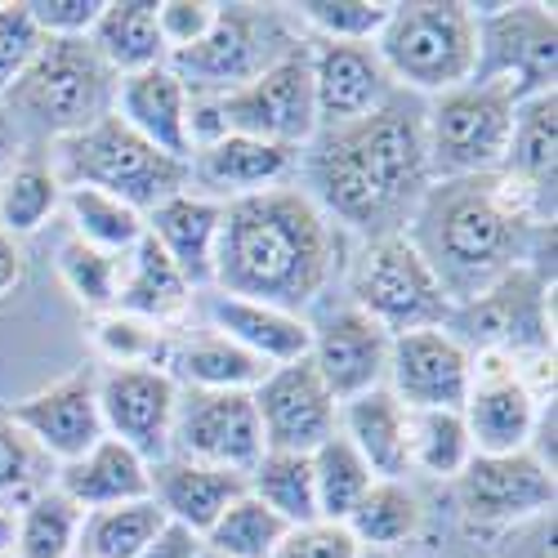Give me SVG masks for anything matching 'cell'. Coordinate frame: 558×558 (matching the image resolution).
Wrapping results in <instances>:
<instances>
[{
	"label": "cell",
	"mask_w": 558,
	"mask_h": 558,
	"mask_svg": "<svg viewBox=\"0 0 558 558\" xmlns=\"http://www.w3.org/2000/svg\"><path fill=\"white\" fill-rule=\"evenodd\" d=\"M5 415L50 460H63V464L81 460L89 447L108 438L99 415V366H81L59 385L40 389L23 402H10Z\"/></svg>",
	"instance_id": "cell-17"
},
{
	"label": "cell",
	"mask_w": 558,
	"mask_h": 558,
	"mask_svg": "<svg viewBox=\"0 0 558 558\" xmlns=\"http://www.w3.org/2000/svg\"><path fill=\"white\" fill-rule=\"evenodd\" d=\"M541 202L545 197L523 189L505 170L474 179H442L429 183L421 206L411 210L407 242L434 268L442 295L456 308L478 300L505 272L523 268L519 255L527 232L536 228L532 206Z\"/></svg>",
	"instance_id": "cell-3"
},
{
	"label": "cell",
	"mask_w": 558,
	"mask_h": 558,
	"mask_svg": "<svg viewBox=\"0 0 558 558\" xmlns=\"http://www.w3.org/2000/svg\"><path fill=\"white\" fill-rule=\"evenodd\" d=\"M500 170L519 179L536 197H554V170H558V95H536L514 104V125H509V148Z\"/></svg>",
	"instance_id": "cell-32"
},
{
	"label": "cell",
	"mask_w": 558,
	"mask_h": 558,
	"mask_svg": "<svg viewBox=\"0 0 558 558\" xmlns=\"http://www.w3.org/2000/svg\"><path fill=\"white\" fill-rule=\"evenodd\" d=\"M5 148H10V134H5V121H0V157H5Z\"/></svg>",
	"instance_id": "cell-53"
},
{
	"label": "cell",
	"mask_w": 558,
	"mask_h": 558,
	"mask_svg": "<svg viewBox=\"0 0 558 558\" xmlns=\"http://www.w3.org/2000/svg\"><path fill=\"white\" fill-rule=\"evenodd\" d=\"M148 238L170 255V264L183 272L193 291L215 282V251H219V223L223 202L202 193H174L161 206L144 215Z\"/></svg>",
	"instance_id": "cell-23"
},
{
	"label": "cell",
	"mask_w": 558,
	"mask_h": 558,
	"mask_svg": "<svg viewBox=\"0 0 558 558\" xmlns=\"http://www.w3.org/2000/svg\"><path fill=\"white\" fill-rule=\"evenodd\" d=\"M14 536H19L14 514H5V509H0V554H10V549H14Z\"/></svg>",
	"instance_id": "cell-52"
},
{
	"label": "cell",
	"mask_w": 558,
	"mask_h": 558,
	"mask_svg": "<svg viewBox=\"0 0 558 558\" xmlns=\"http://www.w3.org/2000/svg\"><path fill=\"white\" fill-rule=\"evenodd\" d=\"M336 264L340 228L304 189L277 183L223 202L215 251L219 295L300 313L327 291Z\"/></svg>",
	"instance_id": "cell-1"
},
{
	"label": "cell",
	"mask_w": 558,
	"mask_h": 558,
	"mask_svg": "<svg viewBox=\"0 0 558 558\" xmlns=\"http://www.w3.org/2000/svg\"><path fill=\"white\" fill-rule=\"evenodd\" d=\"M295 166L291 148H277V144H259V138L246 134H223L215 144L197 148L193 157V174L206 183L210 193H232V197H246V193H264L277 189Z\"/></svg>",
	"instance_id": "cell-27"
},
{
	"label": "cell",
	"mask_w": 558,
	"mask_h": 558,
	"mask_svg": "<svg viewBox=\"0 0 558 558\" xmlns=\"http://www.w3.org/2000/svg\"><path fill=\"white\" fill-rule=\"evenodd\" d=\"M166 514L161 505L148 500H130V505H112V509H95L81 523V541L76 549L85 558H138L161 532H166Z\"/></svg>",
	"instance_id": "cell-33"
},
{
	"label": "cell",
	"mask_w": 558,
	"mask_h": 558,
	"mask_svg": "<svg viewBox=\"0 0 558 558\" xmlns=\"http://www.w3.org/2000/svg\"><path fill=\"white\" fill-rule=\"evenodd\" d=\"M474 456L460 411H407V470L456 478Z\"/></svg>",
	"instance_id": "cell-35"
},
{
	"label": "cell",
	"mask_w": 558,
	"mask_h": 558,
	"mask_svg": "<svg viewBox=\"0 0 558 558\" xmlns=\"http://www.w3.org/2000/svg\"><path fill=\"white\" fill-rule=\"evenodd\" d=\"M89 45L99 50V59L112 68V76H138L166 68V40L157 27V5L148 0H112L104 5L95 32H89Z\"/></svg>",
	"instance_id": "cell-31"
},
{
	"label": "cell",
	"mask_w": 558,
	"mask_h": 558,
	"mask_svg": "<svg viewBox=\"0 0 558 558\" xmlns=\"http://www.w3.org/2000/svg\"><path fill=\"white\" fill-rule=\"evenodd\" d=\"M59 183L68 189H99L138 215H148L174 193H189L193 170L183 161H170L148 138H138L117 112L99 117L68 138H59Z\"/></svg>",
	"instance_id": "cell-4"
},
{
	"label": "cell",
	"mask_w": 558,
	"mask_h": 558,
	"mask_svg": "<svg viewBox=\"0 0 558 558\" xmlns=\"http://www.w3.org/2000/svg\"><path fill=\"white\" fill-rule=\"evenodd\" d=\"M148 483H153V500L161 505V514L179 527H189L197 541L219 523V514L232 500L246 496L242 474L210 470V464L183 460V456H166L148 464Z\"/></svg>",
	"instance_id": "cell-24"
},
{
	"label": "cell",
	"mask_w": 558,
	"mask_h": 558,
	"mask_svg": "<svg viewBox=\"0 0 558 558\" xmlns=\"http://www.w3.org/2000/svg\"><path fill=\"white\" fill-rule=\"evenodd\" d=\"M59 272L68 291L85 304V308H112L117 304V287H121V259L104 255L95 246H85L81 238H68L59 246Z\"/></svg>",
	"instance_id": "cell-42"
},
{
	"label": "cell",
	"mask_w": 558,
	"mask_h": 558,
	"mask_svg": "<svg viewBox=\"0 0 558 558\" xmlns=\"http://www.w3.org/2000/svg\"><path fill=\"white\" fill-rule=\"evenodd\" d=\"M95 344L108 366H161L166 371V353H170V340L161 336V327L125 317V313H108L99 322Z\"/></svg>",
	"instance_id": "cell-43"
},
{
	"label": "cell",
	"mask_w": 558,
	"mask_h": 558,
	"mask_svg": "<svg viewBox=\"0 0 558 558\" xmlns=\"http://www.w3.org/2000/svg\"><path fill=\"white\" fill-rule=\"evenodd\" d=\"M272 558H362V545L349 536L344 523H304L287 527V536L277 541Z\"/></svg>",
	"instance_id": "cell-47"
},
{
	"label": "cell",
	"mask_w": 558,
	"mask_h": 558,
	"mask_svg": "<svg viewBox=\"0 0 558 558\" xmlns=\"http://www.w3.org/2000/svg\"><path fill=\"white\" fill-rule=\"evenodd\" d=\"M40 32L27 14V5H0V99L14 89V81L27 72V63L40 50Z\"/></svg>",
	"instance_id": "cell-45"
},
{
	"label": "cell",
	"mask_w": 558,
	"mask_h": 558,
	"mask_svg": "<svg viewBox=\"0 0 558 558\" xmlns=\"http://www.w3.org/2000/svg\"><path fill=\"white\" fill-rule=\"evenodd\" d=\"M197 558H219V554H210V549H202V554H197Z\"/></svg>",
	"instance_id": "cell-54"
},
{
	"label": "cell",
	"mask_w": 558,
	"mask_h": 558,
	"mask_svg": "<svg viewBox=\"0 0 558 558\" xmlns=\"http://www.w3.org/2000/svg\"><path fill=\"white\" fill-rule=\"evenodd\" d=\"M63 197V183L59 174L45 166V161H19L5 183H0V232H10V238H27L36 232L45 219L54 215Z\"/></svg>",
	"instance_id": "cell-41"
},
{
	"label": "cell",
	"mask_w": 558,
	"mask_h": 558,
	"mask_svg": "<svg viewBox=\"0 0 558 558\" xmlns=\"http://www.w3.org/2000/svg\"><path fill=\"white\" fill-rule=\"evenodd\" d=\"M189 304H193V287L183 282V272L170 264V255L144 232V242L125 259L112 308L138 322H153V327H166V322H179L189 313Z\"/></svg>",
	"instance_id": "cell-30"
},
{
	"label": "cell",
	"mask_w": 558,
	"mask_h": 558,
	"mask_svg": "<svg viewBox=\"0 0 558 558\" xmlns=\"http://www.w3.org/2000/svg\"><path fill=\"white\" fill-rule=\"evenodd\" d=\"M353 308H362L380 331H429L451 322V300L442 295L434 268L407 242V232L366 242L353 272Z\"/></svg>",
	"instance_id": "cell-8"
},
{
	"label": "cell",
	"mask_w": 558,
	"mask_h": 558,
	"mask_svg": "<svg viewBox=\"0 0 558 558\" xmlns=\"http://www.w3.org/2000/svg\"><path fill=\"white\" fill-rule=\"evenodd\" d=\"M541 398L514 366H478L470 398H464V429H470L474 456H509L527 451L536 429Z\"/></svg>",
	"instance_id": "cell-21"
},
{
	"label": "cell",
	"mask_w": 558,
	"mask_h": 558,
	"mask_svg": "<svg viewBox=\"0 0 558 558\" xmlns=\"http://www.w3.org/2000/svg\"><path fill=\"white\" fill-rule=\"evenodd\" d=\"M376 54L389 81L421 89V95H447L470 85L478 59V19L460 0H407L389 5V19L376 36Z\"/></svg>",
	"instance_id": "cell-5"
},
{
	"label": "cell",
	"mask_w": 558,
	"mask_h": 558,
	"mask_svg": "<svg viewBox=\"0 0 558 558\" xmlns=\"http://www.w3.org/2000/svg\"><path fill=\"white\" fill-rule=\"evenodd\" d=\"M206 313H210V327L219 336H228L232 344H242L264 366H287V362L308 357L313 327L300 313H282V308L232 300V295H215L206 304Z\"/></svg>",
	"instance_id": "cell-25"
},
{
	"label": "cell",
	"mask_w": 558,
	"mask_h": 558,
	"mask_svg": "<svg viewBox=\"0 0 558 558\" xmlns=\"http://www.w3.org/2000/svg\"><path fill=\"white\" fill-rule=\"evenodd\" d=\"M59 492L81 509H112V505H130V500H148L153 496L148 460H138L117 438H104L81 460L63 464Z\"/></svg>",
	"instance_id": "cell-26"
},
{
	"label": "cell",
	"mask_w": 558,
	"mask_h": 558,
	"mask_svg": "<svg viewBox=\"0 0 558 558\" xmlns=\"http://www.w3.org/2000/svg\"><path fill=\"white\" fill-rule=\"evenodd\" d=\"M313 72V104H317V130L327 125H353L376 112L389 95L393 81L376 54V45H349V40H322L308 50Z\"/></svg>",
	"instance_id": "cell-19"
},
{
	"label": "cell",
	"mask_w": 558,
	"mask_h": 558,
	"mask_svg": "<svg viewBox=\"0 0 558 558\" xmlns=\"http://www.w3.org/2000/svg\"><path fill=\"white\" fill-rule=\"evenodd\" d=\"M389 393L402 411H464L474 357L447 327L402 331L389 340Z\"/></svg>",
	"instance_id": "cell-14"
},
{
	"label": "cell",
	"mask_w": 558,
	"mask_h": 558,
	"mask_svg": "<svg viewBox=\"0 0 558 558\" xmlns=\"http://www.w3.org/2000/svg\"><path fill=\"white\" fill-rule=\"evenodd\" d=\"M40 447L10 421L5 407H0V496H27L36 487V470H40ZM32 500V496H27Z\"/></svg>",
	"instance_id": "cell-46"
},
{
	"label": "cell",
	"mask_w": 558,
	"mask_h": 558,
	"mask_svg": "<svg viewBox=\"0 0 558 558\" xmlns=\"http://www.w3.org/2000/svg\"><path fill=\"white\" fill-rule=\"evenodd\" d=\"M27 14L45 40H72L95 32L104 0H27Z\"/></svg>",
	"instance_id": "cell-48"
},
{
	"label": "cell",
	"mask_w": 558,
	"mask_h": 558,
	"mask_svg": "<svg viewBox=\"0 0 558 558\" xmlns=\"http://www.w3.org/2000/svg\"><path fill=\"white\" fill-rule=\"evenodd\" d=\"M0 558H10V554H0Z\"/></svg>",
	"instance_id": "cell-55"
},
{
	"label": "cell",
	"mask_w": 558,
	"mask_h": 558,
	"mask_svg": "<svg viewBox=\"0 0 558 558\" xmlns=\"http://www.w3.org/2000/svg\"><path fill=\"white\" fill-rule=\"evenodd\" d=\"M344 527L357 545L393 549V545H402V541H411L415 532H421V500H415L402 483L376 478L371 492L357 500V509L344 519Z\"/></svg>",
	"instance_id": "cell-38"
},
{
	"label": "cell",
	"mask_w": 558,
	"mask_h": 558,
	"mask_svg": "<svg viewBox=\"0 0 558 558\" xmlns=\"http://www.w3.org/2000/svg\"><path fill=\"white\" fill-rule=\"evenodd\" d=\"M295 10L322 40L349 45H371L389 19V5H371V0H304Z\"/></svg>",
	"instance_id": "cell-44"
},
{
	"label": "cell",
	"mask_w": 558,
	"mask_h": 558,
	"mask_svg": "<svg viewBox=\"0 0 558 558\" xmlns=\"http://www.w3.org/2000/svg\"><path fill=\"white\" fill-rule=\"evenodd\" d=\"M340 434L376 478L398 483L407 474V411L385 385L340 402Z\"/></svg>",
	"instance_id": "cell-29"
},
{
	"label": "cell",
	"mask_w": 558,
	"mask_h": 558,
	"mask_svg": "<svg viewBox=\"0 0 558 558\" xmlns=\"http://www.w3.org/2000/svg\"><path fill=\"white\" fill-rule=\"evenodd\" d=\"M223 134H246L259 144L277 148H304L317 138V104H313V72H308V50L291 45V50L268 63L251 85L232 89V95L215 99Z\"/></svg>",
	"instance_id": "cell-10"
},
{
	"label": "cell",
	"mask_w": 558,
	"mask_h": 558,
	"mask_svg": "<svg viewBox=\"0 0 558 558\" xmlns=\"http://www.w3.org/2000/svg\"><path fill=\"white\" fill-rule=\"evenodd\" d=\"M112 95H117L112 68L99 59L89 36H72V40H40L36 59L14 81L5 104L10 112L36 121L40 130L68 138L108 117Z\"/></svg>",
	"instance_id": "cell-6"
},
{
	"label": "cell",
	"mask_w": 558,
	"mask_h": 558,
	"mask_svg": "<svg viewBox=\"0 0 558 558\" xmlns=\"http://www.w3.org/2000/svg\"><path fill=\"white\" fill-rule=\"evenodd\" d=\"M282 536H287V523L277 519L264 500H255L246 492L232 500L219 514V523L202 536V549H210L219 558H272Z\"/></svg>",
	"instance_id": "cell-40"
},
{
	"label": "cell",
	"mask_w": 558,
	"mask_h": 558,
	"mask_svg": "<svg viewBox=\"0 0 558 558\" xmlns=\"http://www.w3.org/2000/svg\"><path fill=\"white\" fill-rule=\"evenodd\" d=\"M259 429H264V451H295L313 456L322 442L340 434V402L322 385L308 357L272 366L268 376L251 389Z\"/></svg>",
	"instance_id": "cell-13"
},
{
	"label": "cell",
	"mask_w": 558,
	"mask_h": 558,
	"mask_svg": "<svg viewBox=\"0 0 558 558\" xmlns=\"http://www.w3.org/2000/svg\"><path fill=\"white\" fill-rule=\"evenodd\" d=\"M85 509L72 505L59 487H45L27 500L23 519H19V558H68L81 541Z\"/></svg>",
	"instance_id": "cell-39"
},
{
	"label": "cell",
	"mask_w": 558,
	"mask_h": 558,
	"mask_svg": "<svg viewBox=\"0 0 558 558\" xmlns=\"http://www.w3.org/2000/svg\"><path fill=\"white\" fill-rule=\"evenodd\" d=\"M202 554V541L189 532V527H179V523H166V532L138 554V558H197Z\"/></svg>",
	"instance_id": "cell-50"
},
{
	"label": "cell",
	"mask_w": 558,
	"mask_h": 558,
	"mask_svg": "<svg viewBox=\"0 0 558 558\" xmlns=\"http://www.w3.org/2000/svg\"><path fill=\"white\" fill-rule=\"evenodd\" d=\"M509 125H514V99L496 85H456L434 99L425 112V148L429 179H474L492 174L505 161Z\"/></svg>",
	"instance_id": "cell-7"
},
{
	"label": "cell",
	"mask_w": 558,
	"mask_h": 558,
	"mask_svg": "<svg viewBox=\"0 0 558 558\" xmlns=\"http://www.w3.org/2000/svg\"><path fill=\"white\" fill-rule=\"evenodd\" d=\"M68 210H72V238H81L85 246H95L104 255H130L138 242H144V215L134 206L99 193V189H68Z\"/></svg>",
	"instance_id": "cell-37"
},
{
	"label": "cell",
	"mask_w": 558,
	"mask_h": 558,
	"mask_svg": "<svg viewBox=\"0 0 558 558\" xmlns=\"http://www.w3.org/2000/svg\"><path fill=\"white\" fill-rule=\"evenodd\" d=\"M179 385L161 366H108L99 371V415L108 438L125 442L138 460H166Z\"/></svg>",
	"instance_id": "cell-15"
},
{
	"label": "cell",
	"mask_w": 558,
	"mask_h": 558,
	"mask_svg": "<svg viewBox=\"0 0 558 558\" xmlns=\"http://www.w3.org/2000/svg\"><path fill=\"white\" fill-rule=\"evenodd\" d=\"M291 50L272 14H259L251 5H219L215 27L189 45V50L166 54V68L179 76L183 89L197 95H232V89L251 85L268 63H277Z\"/></svg>",
	"instance_id": "cell-9"
},
{
	"label": "cell",
	"mask_w": 558,
	"mask_h": 558,
	"mask_svg": "<svg viewBox=\"0 0 558 558\" xmlns=\"http://www.w3.org/2000/svg\"><path fill=\"white\" fill-rule=\"evenodd\" d=\"M215 19H219V5H210V0H166V5H157V27L170 54L197 45L215 27Z\"/></svg>",
	"instance_id": "cell-49"
},
{
	"label": "cell",
	"mask_w": 558,
	"mask_h": 558,
	"mask_svg": "<svg viewBox=\"0 0 558 558\" xmlns=\"http://www.w3.org/2000/svg\"><path fill=\"white\" fill-rule=\"evenodd\" d=\"M246 492L264 500L287 527L317 523V492H313V464L295 451H264L259 464L246 474Z\"/></svg>",
	"instance_id": "cell-34"
},
{
	"label": "cell",
	"mask_w": 558,
	"mask_h": 558,
	"mask_svg": "<svg viewBox=\"0 0 558 558\" xmlns=\"http://www.w3.org/2000/svg\"><path fill=\"white\" fill-rule=\"evenodd\" d=\"M451 317L460 322L470 340L487 344L492 353H545L549 331V304H545V272L514 268L496 287H487L478 300L456 304Z\"/></svg>",
	"instance_id": "cell-18"
},
{
	"label": "cell",
	"mask_w": 558,
	"mask_h": 558,
	"mask_svg": "<svg viewBox=\"0 0 558 558\" xmlns=\"http://www.w3.org/2000/svg\"><path fill=\"white\" fill-rule=\"evenodd\" d=\"M313 492H317V519L322 523H344L357 500L371 492L376 474L366 470V460L353 451V442L344 434H336L331 442H322L313 456Z\"/></svg>",
	"instance_id": "cell-36"
},
{
	"label": "cell",
	"mask_w": 558,
	"mask_h": 558,
	"mask_svg": "<svg viewBox=\"0 0 558 558\" xmlns=\"http://www.w3.org/2000/svg\"><path fill=\"white\" fill-rule=\"evenodd\" d=\"M112 112L138 134L148 138L157 153H166L170 161L193 166V134H189V89L179 85V76L170 68H153L138 76H121L117 95H112Z\"/></svg>",
	"instance_id": "cell-22"
},
{
	"label": "cell",
	"mask_w": 558,
	"mask_h": 558,
	"mask_svg": "<svg viewBox=\"0 0 558 558\" xmlns=\"http://www.w3.org/2000/svg\"><path fill=\"white\" fill-rule=\"evenodd\" d=\"M456 496L474 523L514 527L554 509L558 487L532 451H509V456H470V464L456 474Z\"/></svg>",
	"instance_id": "cell-16"
},
{
	"label": "cell",
	"mask_w": 558,
	"mask_h": 558,
	"mask_svg": "<svg viewBox=\"0 0 558 558\" xmlns=\"http://www.w3.org/2000/svg\"><path fill=\"white\" fill-rule=\"evenodd\" d=\"M313 202L349 228L393 238L429 189V148H425V108L407 95H389L371 117L336 125L317 138L308 157Z\"/></svg>",
	"instance_id": "cell-2"
},
{
	"label": "cell",
	"mask_w": 558,
	"mask_h": 558,
	"mask_svg": "<svg viewBox=\"0 0 558 558\" xmlns=\"http://www.w3.org/2000/svg\"><path fill=\"white\" fill-rule=\"evenodd\" d=\"M23 282V251L10 232H0V304H5Z\"/></svg>",
	"instance_id": "cell-51"
},
{
	"label": "cell",
	"mask_w": 558,
	"mask_h": 558,
	"mask_svg": "<svg viewBox=\"0 0 558 558\" xmlns=\"http://www.w3.org/2000/svg\"><path fill=\"white\" fill-rule=\"evenodd\" d=\"M389 331H380L362 308H340L313 331L308 362L322 376V385L331 389L336 402H349L357 393L380 389L389 371Z\"/></svg>",
	"instance_id": "cell-20"
},
{
	"label": "cell",
	"mask_w": 558,
	"mask_h": 558,
	"mask_svg": "<svg viewBox=\"0 0 558 558\" xmlns=\"http://www.w3.org/2000/svg\"><path fill=\"white\" fill-rule=\"evenodd\" d=\"M170 447H179L183 460L210 464L228 474H251L264 456V429L251 393H197L189 389L174 402Z\"/></svg>",
	"instance_id": "cell-12"
},
{
	"label": "cell",
	"mask_w": 558,
	"mask_h": 558,
	"mask_svg": "<svg viewBox=\"0 0 558 558\" xmlns=\"http://www.w3.org/2000/svg\"><path fill=\"white\" fill-rule=\"evenodd\" d=\"M272 366H264L259 357H251L242 344H232L219 331L193 336V340H170L166 353V376L183 389L197 393H251Z\"/></svg>",
	"instance_id": "cell-28"
},
{
	"label": "cell",
	"mask_w": 558,
	"mask_h": 558,
	"mask_svg": "<svg viewBox=\"0 0 558 558\" xmlns=\"http://www.w3.org/2000/svg\"><path fill=\"white\" fill-rule=\"evenodd\" d=\"M558 76V23L545 5H500L478 19L474 85H496L514 104L549 95Z\"/></svg>",
	"instance_id": "cell-11"
}]
</instances>
